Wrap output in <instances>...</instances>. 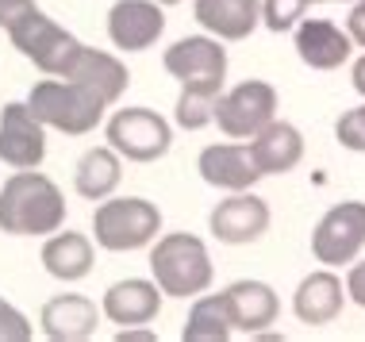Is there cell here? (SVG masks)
<instances>
[{
  "label": "cell",
  "mask_w": 365,
  "mask_h": 342,
  "mask_svg": "<svg viewBox=\"0 0 365 342\" xmlns=\"http://www.w3.org/2000/svg\"><path fill=\"white\" fill-rule=\"evenodd\" d=\"M165 70L181 81V96H177V123L200 131L204 123L215 120V100L223 96L227 81V51L215 38L189 35L165 51Z\"/></svg>",
  "instance_id": "1"
},
{
  "label": "cell",
  "mask_w": 365,
  "mask_h": 342,
  "mask_svg": "<svg viewBox=\"0 0 365 342\" xmlns=\"http://www.w3.org/2000/svg\"><path fill=\"white\" fill-rule=\"evenodd\" d=\"M66 223V200L51 177L19 170L0 189V231L8 234H51Z\"/></svg>",
  "instance_id": "2"
},
{
  "label": "cell",
  "mask_w": 365,
  "mask_h": 342,
  "mask_svg": "<svg viewBox=\"0 0 365 342\" xmlns=\"http://www.w3.org/2000/svg\"><path fill=\"white\" fill-rule=\"evenodd\" d=\"M150 269H154V285L165 296H200L212 285L208 247L185 231L158 239V247L150 250Z\"/></svg>",
  "instance_id": "3"
},
{
  "label": "cell",
  "mask_w": 365,
  "mask_h": 342,
  "mask_svg": "<svg viewBox=\"0 0 365 342\" xmlns=\"http://www.w3.org/2000/svg\"><path fill=\"white\" fill-rule=\"evenodd\" d=\"M27 108L35 112V120L43 127H54V131H66V135H88L101 123L108 104L77 81H54V77H46V81H38L31 89Z\"/></svg>",
  "instance_id": "4"
},
{
  "label": "cell",
  "mask_w": 365,
  "mask_h": 342,
  "mask_svg": "<svg viewBox=\"0 0 365 342\" xmlns=\"http://www.w3.org/2000/svg\"><path fill=\"white\" fill-rule=\"evenodd\" d=\"M93 231H96V242L104 250H139V247L158 239L162 212L143 197L104 200L93 216Z\"/></svg>",
  "instance_id": "5"
},
{
  "label": "cell",
  "mask_w": 365,
  "mask_h": 342,
  "mask_svg": "<svg viewBox=\"0 0 365 342\" xmlns=\"http://www.w3.org/2000/svg\"><path fill=\"white\" fill-rule=\"evenodd\" d=\"M8 35H12V46L19 54L31 58L38 70L51 73V77H62L66 66H70V58H73V51L81 46L66 27H58L54 19L43 16L38 8H27V12L8 27Z\"/></svg>",
  "instance_id": "6"
},
{
  "label": "cell",
  "mask_w": 365,
  "mask_h": 342,
  "mask_svg": "<svg viewBox=\"0 0 365 342\" xmlns=\"http://www.w3.org/2000/svg\"><path fill=\"white\" fill-rule=\"evenodd\" d=\"M173 142L170 123L150 108H120L108 120V146L131 162H158Z\"/></svg>",
  "instance_id": "7"
},
{
  "label": "cell",
  "mask_w": 365,
  "mask_h": 342,
  "mask_svg": "<svg viewBox=\"0 0 365 342\" xmlns=\"http://www.w3.org/2000/svg\"><path fill=\"white\" fill-rule=\"evenodd\" d=\"M277 112V93L265 81H242L215 100V123L227 139H254Z\"/></svg>",
  "instance_id": "8"
},
{
  "label": "cell",
  "mask_w": 365,
  "mask_h": 342,
  "mask_svg": "<svg viewBox=\"0 0 365 342\" xmlns=\"http://www.w3.org/2000/svg\"><path fill=\"white\" fill-rule=\"evenodd\" d=\"M361 247H365V204L361 200L334 204L312 234V250L323 266L354 261L361 254Z\"/></svg>",
  "instance_id": "9"
},
{
  "label": "cell",
  "mask_w": 365,
  "mask_h": 342,
  "mask_svg": "<svg viewBox=\"0 0 365 342\" xmlns=\"http://www.w3.org/2000/svg\"><path fill=\"white\" fill-rule=\"evenodd\" d=\"M0 158L12 170H38L46 158V131L27 104H4L0 112Z\"/></svg>",
  "instance_id": "10"
},
{
  "label": "cell",
  "mask_w": 365,
  "mask_h": 342,
  "mask_svg": "<svg viewBox=\"0 0 365 342\" xmlns=\"http://www.w3.org/2000/svg\"><path fill=\"white\" fill-rule=\"evenodd\" d=\"M212 234L220 242H231V247H242V242H258L265 227H269V204L254 192H235V197L220 200L212 208Z\"/></svg>",
  "instance_id": "11"
},
{
  "label": "cell",
  "mask_w": 365,
  "mask_h": 342,
  "mask_svg": "<svg viewBox=\"0 0 365 342\" xmlns=\"http://www.w3.org/2000/svg\"><path fill=\"white\" fill-rule=\"evenodd\" d=\"M165 31V16L158 0H120L108 12V38L120 51H146Z\"/></svg>",
  "instance_id": "12"
},
{
  "label": "cell",
  "mask_w": 365,
  "mask_h": 342,
  "mask_svg": "<svg viewBox=\"0 0 365 342\" xmlns=\"http://www.w3.org/2000/svg\"><path fill=\"white\" fill-rule=\"evenodd\" d=\"M200 177L215 185V189H227V192H242L250 189L254 181L262 177L258 162H254L250 146H239V142H215L200 154Z\"/></svg>",
  "instance_id": "13"
},
{
  "label": "cell",
  "mask_w": 365,
  "mask_h": 342,
  "mask_svg": "<svg viewBox=\"0 0 365 342\" xmlns=\"http://www.w3.org/2000/svg\"><path fill=\"white\" fill-rule=\"evenodd\" d=\"M354 51V38L331 19H300L296 24V54L312 70H339Z\"/></svg>",
  "instance_id": "14"
},
{
  "label": "cell",
  "mask_w": 365,
  "mask_h": 342,
  "mask_svg": "<svg viewBox=\"0 0 365 342\" xmlns=\"http://www.w3.org/2000/svg\"><path fill=\"white\" fill-rule=\"evenodd\" d=\"M62 77L66 81L85 85V89H93L104 104H115L127 89V70H123L120 58H112L104 51H88V46H77Z\"/></svg>",
  "instance_id": "15"
},
{
  "label": "cell",
  "mask_w": 365,
  "mask_h": 342,
  "mask_svg": "<svg viewBox=\"0 0 365 342\" xmlns=\"http://www.w3.org/2000/svg\"><path fill=\"white\" fill-rule=\"evenodd\" d=\"M223 304L227 316H231V327L246 331V335H258L277 319V292L262 281H235L223 292Z\"/></svg>",
  "instance_id": "16"
},
{
  "label": "cell",
  "mask_w": 365,
  "mask_h": 342,
  "mask_svg": "<svg viewBox=\"0 0 365 342\" xmlns=\"http://www.w3.org/2000/svg\"><path fill=\"white\" fill-rule=\"evenodd\" d=\"M250 154H254V162H258L262 177L265 173H289L304 158V139H300V131H296L292 123L269 120L250 139Z\"/></svg>",
  "instance_id": "17"
},
{
  "label": "cell",
  "mask_w": 365,
  "mask_h": 342,
  "mask_svg": "<svg viewBox=\"0 0 365 342\" xmlns=\"http://www.w3.org/2000/svg\"><path fill=\"white\" fill-rule=\"evenodd\" d=\"M162 308V289L150 285V281H139V277H127V281H115L112 289L104 292V316L112 323H123V327H135V323H150Z\"/></svg>",
  "instance_id": "18"
},
{
  "label": "cell",
  "mask_w": 365,
  "mask_h": 342,
  "mask_svg": "<svg viewBox=\"0 0 365 342\" xmlns=\"http://www.w3.org/2000/svg\"><path fill=\"white\" fill-rule=\"evenodd\" d=\"M96 304L77 292H66V296H54L43 304V335L54 342H81L96 331Z\"/></svg>",
  "instance_id": "19"
},
{
  "label": "cell",
  "mask_w": 365,
  "mask_h": 342,
  "mask_svg": "<svg viewBox=\"0 0 365 342\" xmlns=\"http://www.w3.org/2000/svg\"><path fill=\"white\" fill-rule=\"evenodd\" d=\"M292 311H296L300 323H312V327L331 323L342 311V281L327 269L308 273V277L300 281V289H296V296H292Z\"/></svg>",
  "instance_id": "20"
},
{
  "label": "cell",
  "mask_w": 365,
  "mask_h": 342,
  "mask_svg": "<svg viewBox=\"0 0 365 342\" xmlns=\"http://www.w3.org/2000/svg\"><path fill=\"white\" fill-rule=\"evenodd\" d=\"M196 19L212 35L239 43L262 24V0H196Z\"/></svg>",
  "instance_id": "21"
},
{
  "label": "cell",
  "mask_w": 365,
  "mask_h": 342,
  "mask_svg": "<svg viewBox=\"0 0 365 342\" xmlns=\"http://www.w3.org/2000/svg\"><path fill=\"white\" fill-rule=\"evenodd\" d=\"M43 266L58 281H81V277H88V269H93V242L77 231L51 234L46 247H43Z\"/></svg>",
  "instance_id": "22"
},
{
  "label": "cell",
  "mask_w": 365,
  "mask_h": 342,
  "mask_svg": "<svg viewBox=\"0 0 365 342\" xmlns=\"http://www.w3.org/2000/svg\"><path fill=\"white\" fill-rule=\"evenodd\" d=\"M123 170H120V158H115L112 146H93V150L81 154L77 162V173H73V185L85 200H104L115 192Z\"/></svg>",
  "instance_id": "23"
},
{
  "label": "cell",
  "mask_w": 365,
  "mask_h": 342,
  "mask_svg": "<svg viewBox=\"0 0 365 342\" xmlns=\"http://www.w3.org/2000/svg\"><path fill=\"white\" fill-rule=\"evenodd\" d=\"M231 316H227V304H223V292L220 296H200L189 311L181 327V338L185 342H227L231 338Z\"/></svg>",
  "instance_id": "24"
},
{
  "label": "cell",
  "mask_w": 365,
  "mask_h": 342,
  "mask_svg": "<svg viewBox=\"0 0 365 342\" xmlns=\"http://www.w3.org/2000/svg\"><path fill=\"white\" fill-rule=\"evenodd\" d=\"M304 8H308V0H262V24L281 35L300 24Z\"/></svg>",
  "instance_id": "25"
},
{
  "label": "cell",
  "mask_w": 365,
  "mask_h": 342,
  "mask_svg": "<svg viewBox=\"0 0 365 342\" xmlns=\"http://www.w3.org/2000/svg\"><path fill=\"white\" fill-rule=\"evenodd\" d=\"M334 135H339V142L346 146V150L365 154V104L361 108H350L346 115H342V120L334 123Z\"/></svg>",
  "instance_id": "26"
},
{
  "label": "cell",
  "mask_w": 365,
  "mask_h": 342,
  "mask_svg": "<svg viewBox=\"0 0 365 342\" xmlns=\"http://www.w3.org/2000/svg\"><path fill=\"white\" fill-rule=\"evenodd\" d=\"M27 338H31V323L12 304L0 300V342H27Z\"/></svg>",
  "instance_id": "27"
},
{
  "label": "cell",
  "mask_w": 365,
  "mask_h": 342,
  "mask_svg": "<svg viewBox=\"0 0 365 342\" xmlns=\"http://www.w3.org/2000/svg\"><path fill=\"white\" fill-rule=\"evenodd\" d=\"M27 8H35V0H0V27H12Z\"/></svg>",
  "instance_id": "28"
},
{
  "label": "cell",
  "mask_w": 365,
  "mask_h": 342,
  "mask_svg": "<svg viewBox=\"0 0 365 342\" xmlns=\"http://www.w3.org/2000/svg\"><path fill=\"white\" fill-rule=\"evenodd\" d=\"M346 292H350L354 304H361V308H365V261H358V266L350 269V277H346Z\"/></svg>",
  "instance_id": "29"
},
{
  "label": "cell",
  "mask_w": 365,
  "mask_h": 342,
  "mask_svg": "<svg viewBox=\"0 0 365 342\" xmlns=\"http://www.w3.org/2000/svg\"><path fill=\"white\" fill-rule=\"evenodd\" d=\"M358 46H365V0H358L354 4V12H350V31H346Z\"/></svg>",
  "instance_id": "30"
},
{
  "label": "cell",
  "mask_w": 365,
  "mask_h": 342,
  "mask_svg": "<svg viewBox=\"0 0 365 342\" xmlns=\"http://www.w3.org/2000/svg\"><path fill=\"white\" fill-rule=\"evenodd\" d=\"M115 338H120V342H154V331H146V327L135 323V327H123Z\"/></svg>",
  "instance_id": "31"
},
{
  "label": "cell",
  "mask_w": 365,
  "mask_h": 342,
  "mask_svg": "<svg viewBox=\"0 0 365 342\" xmlns=\"http://www.w3.org/2000/svg\"><path fill=\"white\" fill-rule=\"evenodd\" d=\"M354 89L365 96V58H358V66H354Z\"/></svg>",
  "instance_id": "32"
},
{
  "label": "cell",
  "mask_w": 365,
  "mask_h": 342,
  "mask_svg": "<svg viewBox=\"0 0 365 342\" xmlns=\"http://www.w3.org/2000/svg\"><path fill=\"white\" fill-rule=\"evenodd\" d=\"M158 4H181V0H158Z\"/></svg>",
  "instance_id": "33"
},
{
  "label": "cell",
  "mask_w": 365,
  "mask_h": 342,
  "mask_svg": "<svg viewBox=\"0 0 365 342\" xmlns=\"http://www.w3.org/2000/svg\"><path fill=\"white\" fill-rule=\"evenodd\" d=\"M308 4H312V0H308ZM315 4H319V0H315Z\"/></svg>",
  "instance_id": "34"
}]
</instances>
